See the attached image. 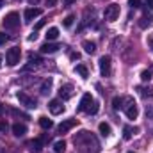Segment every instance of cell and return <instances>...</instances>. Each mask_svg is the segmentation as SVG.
Listing matches in <instances>:
<instances>
[{
	"label": "cell",
	"instance_id": "43",
	"mask_svg": "<svg viewBox=\"0 0 153 153\" xmlns=\"http://www.w3.org/2000/svg\"><path fill=\"white\" fill-rule=\"evenodd\" d=\"M2 5H4V0H0V7H2Z\"/></svg>",
	"mask_w": 153,
	"mask_h": 153
},
{
	"label": "cell",
	"instance_id": "35",
	"mask_svg": "<svg viewBox=\"0 0 153 153\" xmlns=\"http://www.w3.org/2000/svg\"><path fill=\"white\" fill-rule=\"evenodd\" d=\"M36 39H38V34H36V30H34V32L29 36V41H36Z\"/></svg>",
	"mask_w": 153,
	"mask_h": 153
},
{
	"label": "cell",
	"instance_id": "5",
	"mask_svg": "<svg viewBox=\"0 0 153 153\" xmlns=\"http://www.w3.org/2000/svg\"><path fill=\"white\" fill-rule=\"evenodd\" d=\"M112 71V61L109 55H102L100 57V73L102 76H109Z\"/></svg>",
	"mask_w": 153,
	"mask_h": 153
},
{
	"label": "cell",
	"instance_id": "23",
	"mask_svg": "<svg viewBox=\"0 0 153 153\" xmlns=\"http://www.w3.org/2000/svg\"><path fill=\"white\" fill-rule=\"evenodd\" d=\"M137 132V128H132V126H125L123 128V139L125 141H128V139H132V135Z\"/></svg>",
	"mask_w": 153,
	"mask_h": 153
},
{
	"label": "cell",
	"instance_id": "28",
	"mask_svg": "<svg viewBox=\"0 0 153 153\" xmlns=\"http://www.w3.org/2000/svg\"><path fill=\"white\" fill-rule=\"evenodd\" d=\"M152 75H153V68H150V70H144V71L141 73V78H143L144 82H148V80H152Z\"/></svg>",
	"mask_w": 153,
	"mask_h": 153
},
{
	"label": "cell",
	"instance_id": "32",
	"mask_svg": "<svg viewBox=\"0 0 153 153\" xmlns=\"http://www.w3.org/2000/svg\"><path fill=\"white\" fill-rule=\"evenodd\" d=\"M70 59H71V61H78V59H80V53H78V52H71V53H70Z\"/></svg>",
	"mask_w": 153,
	"mask_h": 153
},
{
	"label": "cell",
	"instance_id": "4",
	"mask_svg": "<svg viewBox=\"0 0 153 153\" xmlns=\"http://www.w3.org/2000/svg\"><path fill=\"white\" fill-rule=\"evenodd\" d=\"M119 14H121V9H119L117 4H111V5H107V7H105V13H103L105 20H109V22H116V20L119 18Z\"/></svg>",
	"mask_w": 153,
	"mask_h": 153
},
{
	"label": "cell",
	"instance_id": "41",
	"mask_svg": "<svg viewBox=\"0 0 153 153\" xmlns=\"http://www.w3.org/2000/svg\"><path fill=\"white\" fill-rule=\"evenodd\" d=\"M2 112H4V105L0 103V114H2Z\"/></svg>",
	"mask_w": 153,
	"mask_h": 153
},
{
	"label": "cell",
	"instance_id": "11",
	"mask_svg": "<svg viewBox=\"0 0 153 153\" xmlns=\"http://www.w3.org/2000/svg\"><path fill=\"white\" fill-rule=\"evenodd\" d=\"M27 148H29V152H32V153H41V150H43V141L41 139L27 141Z\"/></svg>",
	"mask_w": 153,
	"mask_h": 153
},
{
	"label": "cell",
	"instance_id": "14",
	"mask_svg": "<svg viewBox=\"0 0 153 153\" xmlns=\"http://www.w3.org/2000/svg\"><path fill=\"white\" fill-rule=\"evenodd\" d=\"M125 114H126V117H128V119H135V117L139 116V109H137L135 102H134V103H130V105L125 109Z\"/></svg>",
	"mask_w": 153,
	"mask_h": 153
},
{
	"label": "cell",
	"instance_id": "26",
	"mask_svg": "<svg viewBox=\"0 0 153 153\" xmlns=\"http://www.w3.org/2000/svg\"><path fill=\"white\" fill-rule=\"evenodd\" d=\"M112 107L116 111H123V96H116L112 100Z\"/></svg>",
	"mask_w": 153,
	"mask_h": 153
},
{
	"label": "cell",
	"instance_id": "22",
	"mask_svg": "<svg viewBox=\"0 0 153 153\" xmlns=\"http://www.w3.org/2000/svg\"><path fill=\"white\" fill-rule=\"evenodd\" d=\"M59 38V29L57 27H50L46 30V41H53V39Z\"/></svg>",
	"mask_w": 153,
	"mask_h": 153
},
{
	"label": "cell",
	"instance_id": "13",
	"mask_svg": "<svg viewBox=\"0 0 153 153\" xmlns=\"http://www.w3.org/2000/svg\"><path fill=\"white\" fill-rule=\"evenodd\" d=\"M61 48V45H57V43H50V41H46L43 46H41V53H55L57 50Z\"/></svg>",
	"mask_w": 153,
	"mask_h": 153
},
{
	"label": "cell",
	"instance_id": "38",
	"mask_svg": "<svg viewBox=\"0 0 153 153\" xmlns=\"http://www.w3.org/2000/svg\"><path fill=\"white\" fill-rule=\"evenodd\" d=\"M146 116H152V117H153V107H150V111L146 109Z\"/></svg>",
	"mask_w": 153,
	"mask_h": 153
},
{
	"label": "cell",
	"instance_id": "6",
	"mask_svg": "<svg viewBox=\"0 0 153 153\" xmlns=\"http://www.w3.org/2000/svg\"><path fill=\"white\" fill-rule=\"evenodd\" d=\"M20 25V14L18 13H9V14H5V18H4V27L5 29H16Z\"/></svg>",
	"mask_w": 153,
	"mask_h": 153
},
{
	"label": "cell",
	"instance_id": "27",
	"mask_svg": "<svg viewBox=\"0 0 153 153\" xmlns=\"http://www.w3.org/2000/svg\"><path fill=\"white\" fill-rule=\"evenodd\" d=\"M73 22H75V14H68V16L62 20V25L68 29V27H71V25H73Z\"/></svg>",
	"mask_w": 153,
	"mask_h": 153
},
{
	"label": "cell",
	"instance_id": "29",
	"mask_svg": "<svg viewBox=\"0 0 153 153\" xmlns=\"http://www.w3.org/2000/svg\"><path fill=\"white\" fill-rule=\"evenodd\" d=\"M128 5H130L132 9H139V7L143 5V2H141V0H128Z\"/></svg>",
	"mask_w": 153,
	"mask_h": 153
},
{
	"label": "cell",
	"instance_id": "33",
	"mask_svg": "<svg viewBox=\"0 0 153 153\" xmlns=\"http://www.w3.org/2000/svg\"><path fill=\"white\" fill-rule=\"evenodd\" d=\"M7 39H9V36H5L4 32H0V45H4V43H7Z\"/></svg>",
	"mask_w": 153,
	"mask_h": 153
},
{
	"label": "cell",
	"instance_id": "25",
	"mask_svg": "<svg viewBox=\"0 0 153 153\" xmlns=\"http://www.w3.org/2000/svg\"><path fill=\"white\" fill-rule=\"evenodd\" d=\"M53 150H55V153H64V150H66V143H64V141L53 143Z\"/></svg>",
	"mask_w": 153,
	"mask_h": 153
},
{
	"label": "cell",
	"instance_id": "36",
	"mask_svg": "<svg viewBox=\"0 0 153 153\" xmlns=\"http://www.w3.org/2000/svg\"><path fill=\"white\" fill-rule=\"evenodd\" d=\"M146 9H153V0H146Z\"/></svg>",
	"mask_w": 153,
	"mask_h": 153
},
{
	"label": "cell",
	"instance_id": "45",
	"mask_svg": "<svg viewBox=\"0 0 153 153\" xmlns=\"http://www.w3.org/2000/svg\"><path fill=\"white\" fill-rule=\"evenodd\" d=\"M0 61H2V57H0Z\"/></svg>",
	"mask_w": 153,
	"mask_h": 153
},
{
	"label": "cell",
	"instance_id": "10",
	"mask_svg": "<svg viewBox=\"0 0 153 153\" xmlns=\"http://www.w3.org/2000/svg\"><path fill=\"white\" fill-rule=\"evenodd\" d=\"M73 126H76V119H66V121H62V123L57 126V132H59V134H66V132H70Z\"/></svg>",
	"mask_w": 153,
	"mask_h": 153
},
{
	"label": "cell",
	"instance_id": "30",
	"mask_svg": "<svg viewBox=\"0 0 153 153\" xmlns=\"http://www.w3.org/2000/svg\"><path fill=\"white\" fill-rule=\"evenodd\" d=\"M11 114L18 116V117H25V119H29V116H27V114H23V112H20V111H16V109H11Z\"/></svg>",
	"mask_w": 153,
	"mask_h": 153
},
{
	"label": "cell",
	"instance_id": "39",
	"mask_svg": "<svg viewBox=\"0 0 153 153\" xmlns=\"http://www.w3.org/2000/svg\"><path fill=\"white\" fill-rule=\"evenodd\" d=\"M73 2H75V0H66L64 4H66V5H70V4H73Z\"/></svg>",
	"mask_w": 153,
	"mask_h": 153
},
{
	"label": "cell",
	"instance_id": "1",
	"mask_svg": "<svg viewBox=\"0 0 153 153\" xmlns=\"http://www.w3.org/2000/svg\"><path fill=\"white\" fill-rule=\"evenodd\" d=\"M75 146H78L84 153H93L91 152V146H93L94 150L100 148V144H98V141L94 139V135H93L91 132H87V130H82V132L75 137Z\"/></svg>",
	"mask_w": 153,
	"mask_h": 153
},
{
	"label": "cell",
	"instance_id": "31",
	"mask_svg": "<svg viewBox=\"0 0 153 153\" xmlns=\"http://www.w3.org/2000/svg\"><path fill=\"white\" fill-rule=\"evenodd\" d=\"M45 23H46V20H39L38 23H36V27H34V30L38 32V30H39V29H41V27H43V25H45Z\"/></svg>",
	"mask_w": 153,
	"mask_h": 153
},
{
	"label": "cell",
	"instance_id": "15",
	"mask_svg": "<svg viewBox=\"0 0 153 153\" xmlns=\"http://www.w3.org/2000/svg\"><path fill=\"white\" fill-rule=\"evenodd\" d=\"M13 134H14L16 137H22V135L27 134V126H25L23 123H14V125H13Z\"/></svg>",
	"mask_w": 153,
	"mask_h": 153
},
{
	"label": "cell",
	"instance_id": "24",
	"mask_svg": "<svg viewBox=\"0 0 153 153\" xmlns=\"http://www.w3.org/2000/svg\"><path fill=\"white\" fill-rule=\"evenodd\" d=\"M75 71H76L80 76H82V78H87V76H89V70H87L84 64H78V66L75 68Z\"/></svg>",
	"mask_w": 153,
	"mask_h": 153
},
{
	"label": "cell",
	"instance_id": "9",
	"mask_svg": "<svg viewBox=\"0 0 153 153\" xmlns=\"http://www.w3.org/2000/svg\"><path fill=\"white\" fill-rule=\"evenodd\" d=\"M48 109H50V112L53 116H59L64 112V105H62V100H52L50 103H48Z\"/></svg>",
	"mask_w": 153,
	"mask_h": 153
},
{
	"label": "cell",
	"instance_id": "18",
	"mask_svg": "<svg viewBox=\"0 0 153 153\" xmlns=\"http://www.w3.org/2000/svg\"><path fill=\"white\" fill-rule=\"evenodd\" d=\"M82 48H84L87 53H94V52H96V43H94V41H89V39H85V41L82 43Z\"/></svg>",
	"mask_w": 153,
	"mask_h": 153
},
{
	"label": "cell",
	"instance_id": "21",
	"mask_svg": "<svg viewBox=\"0 0 153 153\" xmlns=\"http://www.w3.org/2000/svg\"><path fill=\"white\" fill-rule=\"evenodd\" d=\"M137 91H139V93H141V96H144V98H148V96L152 98V96H153V87H152V85H144V87H141V85H139V87H137Z\"/></svg>",
	"mask_w": 153,
	"mask_h": 153
},
{
	"label": "cell",
	"instance_id": "17",
	"mask_svg": "<svg viewBox=\"0 0 153 153\" xmlns=\"http://www.w3.org/2000/svg\"><path fill=\"white\" fill-rule=\"evenodd\" d=\"M98 130H100V134H102L103 137H109V135L112 134V128H111V125H109V123H105V121L98 125Z\"/></svg>",
	"mask_w": 153,
	"mask_h": 153
},
{
	"label": "cell",
	"instance_id": "37",
	"mask_svg": "<svg viewBox=\"0 0 153 153\" xmlns=\"http://www.w3.org/2000/svg\"><path fill=\"white\" fill-rule=\"evenodd\" d=\"M55 4H57V0H46V5H48V7H53Z\"/></svg>",
	"mask_w": 153,
	"mask_h": 153
},
{
	"label": "cell",
	"instance_id": "42",
	"mask_svg": "<svg viewBox=\"0 0 153 153\" xmlns=\"http://www.w3.org/2000/svg\"><path fill=\"white\" fill-rule=\"evenodd\" d=\"M150 45H152V48H153V38H152V39H150Z\"/></svg>",
	"mask_w": 153,
	"mask_h": 153
},
{
	"label": "cell",
	"instance_id": "40",
	"mask_svg": "<svg viewBox=\"0 0 153 153\" xmlns=\"http://www.w3.org/2000/svg\"><path fill=\"white\" fill-rule=\"evenodd\" d=\"M39 0H29V4H38Z\"/></svg>",
	"mask_w": 153,
	"mask_h": 153
},
{
	"label": "cell",
	"instance_id": "3",
	"mask_svg": "<svg viewBox=\"0 0 153 153\" xmlns=\"http://www.w3.org/2000/svg\"><path fill=\"white\" fill-rule=\"evenodd\" d=\"M20 55H22V52H20L18 46L9 48L7 53H5V62H7V66H16V64L20 62Z\"/></svg>",
	"mask_w": 153,
	"mask_h": 153
},
{
	"label": "cell",
	"instance_id": "34",
	"mask_svg": "<svg viewBox=\"0 0 153 153\" xmlns=\"http://www.w3.org/2000/svg\"><path fill=\"white\" fill-rule=\"evenodd\" d=\"M7 128H9V126H7V123H5V121H2V123H0V132H7Z\"/></svg>",
	"mask_w": 153,
	"mask_h": 153
},
{
	"label": "cell",
	"instance_id": "16",
	"mask_svg": "<svg viewBox=\"0 0 153 153\" xmlns=\"http://www.w3.org/2000/svg\"><path fill=\"white\" fill-rule=\"evenodd\" d=\"M152 14H148V9H146V13H144V14H143V16H141V20H139V27H141V29H146V27H150V25H152Z\"/></svg>",
	"mask_w": 153,
	"mask_h": 153
},
{
	"label": "cell",
	"instance_id": "7",
	"mask_svg": "<svg viewBox=\"0 0 153 153\" xmlns=\"http://www.w3.org/2000/svg\"><path fill=\"white\" fill-rule=\"evenodd\" d=\"M16 98L20 100V103L22 105H25V107H29V109H36V105H38V102L34 100V98H30L27 93H23V91H18L16 93Z\"/></svg>",
	"mask_w": 153,
	"mask_h": 153
},
{
	"label": "cell",
	"instance_id": "44",
	"mask_svg": "<svg viewBox=\"0 0 153 153\" xmlns=\"http://www.w3.org/2000/svg\"><path fill=\"white\" fill-rule=\"evenodd\" d=\"M128 153H134V152H128Z\"/></svg>",
	"mask_w": 153,
	"mask_h": 153
},
{
	"label": "cell",
	"instance_id": "8",
	"mask_svg": "<svg viewBox=\"0 0 153 153\" xmlns=\"http://www.w3.org/2000/svg\"><path fill=\"white\" fill-rule=\"evenodd\" d=\"M73 93H75L73 84H64V85H61V89H59V96H61V100H70V98L73 96Z\"/></svg>",
	"mask_w": 153,
	"mask_h": 153
},
{
	"label": "cell",
	"instance_id": "12",
	"mask_svg": "<svg viewBox=\"0 0 153 153\" xmlns=\"http://www.w3.org/2000/svg\"><path fill=\"white\" fill-rule=\"evenodd\" d=\"M41 9L39 7H29L27 11H25V22H32L34 18H38V16H41Z\"/></svg>",
	"mask_w": 153,
	"mask_h": 153
},
{
	"label": "cell",
	"instance_id": "2",
	"mask_svg": "<svg viewBox=\"0 0 153 153\" xmlns=\"http://www.w3.org/2000/svg\"><path fill=\"white\" fill-rule=\"evenodd\" d=\"M78 111L82 112H87V114H96L98 112V103L93 100V96L89 93H85L80 100V105H78Z\"/></svg>",
	"mask_w": 153,
	"mask_h": 153
},
{
	"label": "cell",
	"instance_id": "19",
	"mask_svg": "<svg viewBox=\"0 0 153 153\" xmlns=\"http://www.w3.org/2000/svg\"><path fill=\"white\" fill-rule=\"evenodd\" d=\"M52 84H53V80L48 76V78L41 84V94H48V93L52 91Z\"/></svg>",
	"mask_w": 153,
	"mask_h": 153
},
{
	"label": "cell",
	"instance_id": "20",
	"mask_svg": "<svg viewBox=\"0 0 153 153\" xmlns=\"http://www.w3.org/2000/svg\"><path fill=\"white\" fill-rule=\"evenodd\" d=\"M39 126H41L43 130H50V128L53 126V123H52V119H48L46 116H41V117H39Z\"/></svg>",
	"mask_w": 153,
	"mask_h": 153
}]
</instances>
